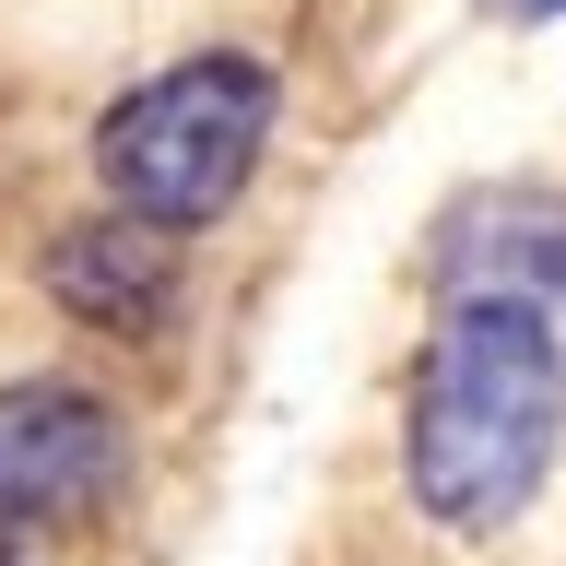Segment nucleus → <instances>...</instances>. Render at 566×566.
<instances>
[{"label": "nucleus", "mask_w": 566, "mask_h": 566, "mask_svg": "<svg viewBox=\"0 0 566 566\" xmlns=\"http://www.w3.org/2000/svg\"><path fill=\"white\" fill-rule=\"evenodd\" d=\"M566 449V331L543 307H460L424 318L413 366H401V495L413 520L484 543L531 520Z\"/></svg>", "instance_id": "f257e3e1"}, {"label": "nucleus", "mask_w": 566, "mask_h": 566, "mask_svg": "<svg viewBox=\"0 0 566 566\" xmlns=\"http://www.w3.org/2000/svg\"><path fill=\"white\" fill-rule=\"evenodd\" d=\"M272 130H283V71L248 48H189L95 118V189L166 237H212L260 189Z\"/></svg>", "instance_id": "f03ea898"}, {"label": "nucleus", "mask_w": 566, "mask_h": 566, "mask_svg": "<svg viewBox=\"0 0 566 566\" xmlns=\"http://www.w3.org/2000/svg\"><path fill=\"white\" fill-rule=\"evenodd\" d=\"M130 484V424L83 378H0V531H71Z\"/></svg>", "instance_id": "7ed1b4c3"}, {"label": "nucleus", "mask_w": 566, "mask_h": 566, "mask_svg": "<svg viewBox=\"0 0 566 566\" xmlns=\"http://www.w3.org/2000/svg\"><path fill=\"white\" fill-rule=\"evenodd\" d=\"M424 295H495V307H543L566 331V189H460L424 224Z\"/></svg>", "instance_id": "20e7f679"}, {"label": "nucleus", "mask_w": 566, "mask_h": 566, "mask_svg": "<svg viewBox=\"0 0 566 566\" xmlns=\"http://www.w3.org/2000/svg\"><path fill=\"white\" fill-rule=\"evenodd\" d=\"M35 283H48V307L83 318L95 343H154L177 318V237L106 201V212H83V224H60V237L35 248Z\"/></svg>", "instance_id": "39448f33"}, {"label": "nucleus", "mask_w": 566, "mask_h": 566, "mask_svg": "<svg viewBox=\"0 0 566 566\" xmlns=\"http://www.w3.org/2000/svg\"><path fill=\"white\" fill-rule=\"evenodd\" d=\"M495 24H566V0H484Z\"/></svg>", "instance_id": "423d86ee"}, {"label": "nucleus", "mask_w": 566, "mask_h": 566, "mask_svg": "<svg viewBox=\"0 0 566 566\" xmlns=\"http://www.w3.org/2000/svg\"><path fill=\"white\" fill-rule=\"evenodd\" d=\"M0 566H24V555H12V531H0Z\"/></svg>", "instance_id": "0eeeda50"}]
</instances>
